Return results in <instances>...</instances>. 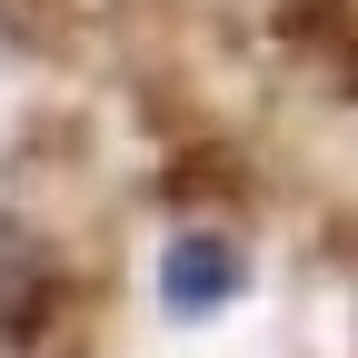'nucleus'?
<instances>
[{
	"label": "nucleus",
	"mask_w": 358,
	"mask_h": 358,
	"mask_svg": "<svg viewBox=\"0 0 358 358\" xmlns=\"http://www.w3.org/2000/svg\"><path fill=\"white\" fill-rule=\"evenodd\" d=\"M239 279H249V259H239L229 229H179V239L159 249V308H169V319H209V308H229Z\"/></svg>",
	"instance_id": "1"
},
{
	"label": "nucleus",
	"mask_w": 358,
	"mask_h": 358,
	"mask_svg": "<svg viewBox=\"0 0 358 358\" xmlns=\"http://www.w3.org/2000/svg\"><path fill=\"white\" fill-rule=\"evenodd\" d=\"M40 308H50V259H40L20 229H0V338H30Z\"/></svg>",
	"instance_id": "2"
}]
</instances>
